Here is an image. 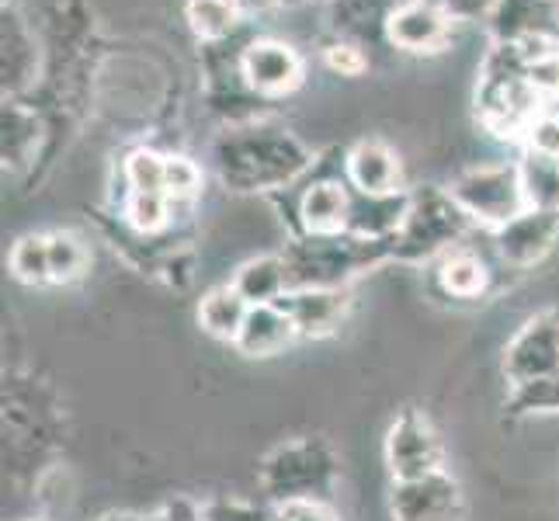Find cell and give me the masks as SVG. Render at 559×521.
I'll return each instance as SVG.
<instances>
[{"mask_svg":"<svg viewBox=\"0 0 559 521\" xmlns=\"http://www.w3.org/2000/svg\"><path fill=\"white\" fill-rule=\"evenodd\" d=\"M518 178H522L528 209H559V161L525 150L518 161Z\"/></svg>","mask_w":559,"mask_h":521,"instance_id":"cell-24","label":"cell"},{"mask_svg":"<svg viewBox=\"0 0 559 521\" xmlns=\"http://www.w3.org/2000/svg\"><path fill=\"white\" fill-rule=\"evenodd\" d=\"M247 313H250V303L237 293L234 282L209 288V293L202 296V303H199V323H202V331L209 338L229 341V344H237Z\"/></svg>","mask_w":559,"mask_h":521,"instance_id":"cell-20","label":"cell"},{"mask_svg":"<svg viewBox=\"0 0 559 521\" xmlns=\"http://www.w3.org/2000/svg\"><path fill=\"white\" fill-rule=\"evenodd\" d=\"M267 521H337V514L326 500H285Z\"/></svg>","mask_w":559,"mask_h":521,"instance_id":"cell-35","label":"cell"},{"mask_svg":"<svg viewBox=\"0 0 559 521\" xmlns=\"http://www.w3.org/2000/svg\"><path fill=\"white\" fill-rule=\"evenodd\" d=\"M237 63H240L243 84L254 91L261 102L285 98V94H293L306 76V63L299 49L275 35L250 38L237 52Z\"/></svg>","mask_w":559,"mask_h":521,"instance_id":"cell-6","label":"cell"},{"mask_svg":"<svg viewBox=\"0 0 559 521\" xmlns=\"http://www.w3.org/2000/svg\"><path fill=\"white\" fill-rule=\"evenodd\" d=\"M344 181L358 196H400L403 191V164L396 150L382 140H358L344 157Z\"/></svg>","mask_w":559,"mask_h":521,"instance_id":"cell-12","label":"cell"},{"mask_svg":"<svg viewBox=\"0 0 559 521\" xmlns=\"http://www.w3.org/2000/svg\"><path fill=\"white\" fill-rule=\"evenodd\" d=\"M452 28L455 22L441 8L420 4V0H400L385 17L382 38L400 52L424 56L445 49L452 43Z\"/></svg>","mask_w":559,"mask_h":521,"instance_id":"cell-10","label":"cell"},{"mask_svg":"<svg viewBox=\"0 0 559 521\" xmlns=\"http://www.w3.org/2000/svg\"><path fill=\"white\" fill-rule=\"evenodd\" d=\"M390 511L396 521H462L466 500L455 476L435 470L417 479H396Z\"/></svg>","mask_w":559,"mask_h":521,"instance_id":"cell-8","label":"cell"},{"mask_svg":"<svg viewBox=\"0 0 559 521\" xmlns=\"http://www.w3.org/2000/svg\"><path fill=\"white\" fill-rule=\"evenodd\" d=\"M449 196L466 212L469 223L490 229H500L528 209L522 178H518V164H479L462 170L449 185Z\"/></svg>","mask_w":559,"mask_h":521,"instance_id":"cell-5","label":"cell"},{"mask_svg":"<svg viewBox=\"0 0 559 521\" xmlns=\"http://www.w3.org/2000/svg\"><path fill=\"white\" fill-rule=\"evenodd\" d=\"M326 4H331V0H326Z\"/></svg>","mask_w":559,"mask_h":521,"instance_id":"cell-41","label":"cell"},{"mask_svg":"<svg viewBox=\"0 0 559 521\" xmlns=\"http://www.w3.org/2000/svg\"><path fill=\"white\" fill-rule=\"evenodd\" d=\"M296 338L299 334H296L293 317H288L278 303H267V306H250V313L240 327L237 347L247 358H272L285 352Z\"/></svg>","mask_w":559,"mask_h":521,"instance_id":"cell-17","label":"cell"},{"mask_svg":"<svg viewBox=\"0 0 559 521\" xmlns=\"http://www.w3.org/2000/svg\"><path fill=\"white\" fill-rule=\"evenodd\" d=\"M11 275L28 285H49V234H28L11 247Z\"/></svg>","mask_w":559,"mask_h":521,"instance_id":"cell-28","label":"cell"},{"mask_svg":"<svg viewBox=\"0 0 559 521\" xmlns=\"http://www.w3.org/2000/svg\"><path fill=\"white\" fill-rule=\"evenodd\" d=\"M323 63L341 76H358L369 67V52L358 43H348V38H334V43L323 46Z\"/></svg>","mask_w":559,"mask_h":521,"instance_id":"cell-32","label":"cell"},{"mask_svg":"<svg viewBox=\"0 0 559 521\" xmlns=\"http://www.w3.org/2000/svg\"><path fill=\"white\" fill-rule=\"evenodd\" d=\"M102 521H157V518H146V514H132V511H119V514H105Z\"/></svg>","mask_w":559,"mask_h":521,"instance_id":"cell-38","label":"cell"},{"mask_svg":"<svg viewBox=\"0 0 559 521\" xmlns=\"http://www.w3.org/2000/svg\"><path fill=\"white\" fill-rule=\"evenodd\" d=\"M559 240V209H525L500 229H493L497 254L511 268H532Z\"/></svg>","mask_w":559,"mask_h":521,"instance_id":"cell-11","label":"cell"},{"mask_svg":"<svg viewBox=\"0 0 559 521\" xmlns=\"http://www.w3.org/2000/svg\"><path fill=\"white\" fill-rule=\"evenodd\" d=\"M525 81L543 102H559V38H525Z\"/></svg>","mask_w":559,"mask_h":521,"instance_id":"cell-25","label":"cell"},{"mask_svg":"<svg viewBox=\"0 0 559 521\" xmlns=\"http://www.w3.org/2000/svg\"><path fill=\"white\" fill-rule=\"evenodd\" d=\"M438 279L445 285V293L455 296V299H476L479 293L487 288L490 282V268L487 261L473 254L466 247H452L449 254H441V264H438Z\"/></svg>","mask_w":559,"mask_h":521,"instance_id":"cell-23","label":"cell"},{"mask_svg":"<svg viewBox=\"0 0 559 521\" xmlns=\"http://www.w3.org/2000/svg\"><path fill=\"white\" fill-rule=\"evenodd\" d=\"M522 146L532 150V153H543V157L559 161V111H549L546 108L543 115H538V119L528 126Z\"/></svg>","mask_w":559,"mask_h":521,"instance_id":"cell-33","label":"cell"},{"mask_svg":"<svg viewBox=\"0 0 559 521\" xmlns=\"http://www.w3.org/2000/svg\"><path fill=\"white\" fill-rule=\"evenodd\" d=\"M278 306L293 317L299 338H323L344 320L348 288H288Z\"/></svg>","mask_w":559,"mask_h":521,"instance_id":"cell-15","label":"cell"},{"mask_svg":"<svg viewBox=\"0 0 559 521\" xmlns=\"http://www.w3.org/2000/svg\"><path fill=\"white\" fill-rule=\"evenodd\" d=\"M212 161H216L223 185L243 196L293 185L313 164L310 150L293 132L261 119L223 129V137L212 143Z\"/></svg>","mask_w":559,"mask_h":521,"instance_id":"cell-1","label":"cell"},{"mask_svg":"<svg viewBox=\"0 0 559 521\" xmlns=\"http://www.w3.org/2000/svg\"><path fill=\"white\" fill-rule=\"evenodd\" d=\"M243 17L247 14H264V11H272V8H282V0H237Z\"/></svg>","mask_w":559,"mask_h":521,"instance_id":"cell-37","label":"cell"},{"mask_svg":"<svg viewBox=\"0 0 559 521\" xmlns=\"http://www.w3.org/2000/svg\"><path fill=\"white\" fill-rule=\"evenodd\" d=\"M38 70V46L28 25L14 11H4V28H0V76H4V94H22Z\"/></svg>","mask_w":559,"mask_h":521,"instance_id":"cell-18","label":"cell"},{"mask_svg":"<svg viewBox=\"0 0 559 521\" xmlns=\"http://www.w3.org/2000/svg\"><path fill=\"white\" fill-rule=\"evenodd\" d=\"M466 226L469 216L455 205L449 188H420L411 196L407 220H403L390 250L403 261H428L459 247Z\"/></svg>","mask_w":559,"mask_h":521,"instance_id":"cell-4","label":"cell"},{"mask_svg":"<svg viewBox=\"0 0 559 521\" xmlns=\"http://www.w3.org/2000/svg\"><path fill=\"white\" fill-rule=\"evenodd\" d=\"M202 188V170L188 157H167V196L170 202H188L195 199Z\"/></svg>","mask_w":559,"mask_h":521,"instance_id":"cell-31","label":"cell"},{"mask_svg":"<svg viewBox=\"0 0 559 521\" xmlns=\"http://www.w3.org/2000/svg\"><path fill=\"white\" fill-rule=\"evenodd\" d=\"M411 209V191H400V196H358L352 199V223L348 234L358 240H372V244H393V237L400 234L403 220H407Z\"/></svg>","mask_w":559,"mask_h":521,"instance_id":"cell-16","label":"cell"},{"mask_svg":"<svg viewBox=\"0 0 559 521\" xmlns=\"http://www.w3.org/2000/svg\"><path fill=\"white\" fill-rule=\"evenodd\" d=\"M234 288L250 303V306H267L278 303L288 293V272L282 254H261L240 264V272L234 275Z\"/></svg>","mask_w":559,"mask_h":521,"instance_id":"cell-21","label":"cell"},{"mask_svg":"<svg viewBox=\"0 0 559 521\" xmlns=\"http://www.w3.org/2000/svg\"><path fill=\"white\" fill-rule=\"evenodd\" d=\"M355 191L348 181L320 178L302 191L299 199V226L302 237H337L348 234Z\"/></svg>","mask_w":559,"mask_h":521,"instance_id":"cell-13","label":"cell"},{"mask_svg":"<svg viewBox=\"0 0 559 521\" xmlns=\"http://www.w3.org/2000/svg\"><path fill=\"white\" fill-rule=\"evenodd\" d=\"M170 202L167 196H153V191H129L126 196V223L140 234H160L170 223Z\"/></svg>","mask_w":559,"mask_h":521,"instance_id":"cell-30","label":"cell"},{"mask_svg":"<svg viewBox=\"0 0 559 521\" xmlns=\"http://www.w3.org/2000/svg\"><path fill=\"white\" fill-rule=\"evenodd\" d=\"M185 22L195 32L199 43L219 46L234 35L243 22V11L237 0H188L185 4Z\"/></svg>","mask_w":559,"mask_h":521,"instance_id":"cell-22","label":"cell"},{"mask_svg":"<svg viewBox=\"0 0 559 521\" xmlns=\"http://www.w3.org/2000/svg\"><path fill=\"white\" fill-rule=\"evenodd\" d=\"M296 4H306V0H282V8H296Z\"/></svg>","mask_w":559,"mask_h":521,"instance_id":"cell-40","label":"cell"},{"mask_svg":"<svg viewBox=\"0 0 559 521\" xmlns=\"http://www.w3.org/2000/svg\"><path fill=\"white\" fill-rule=\"evenodd\" d=\"M504 376L514 390L559 379V310L535 313L522 323L504 352Z\"/></svg>","mask_w":559,"mask_h":521,"instance_id":"cell-7","label":"cell"},{"mask_svg":"<svg viewBox=\"0 0 559 521\" xmlns=\"http://www.w3.org/2000/svg\"><path fill=\"white\" fill-rule=\"evenodd\" d=\"M493 43H525V38H556L559 0H500L490 14Z\"/></svg>","mask_w":559,"mask_h":521,"instance_id":"cell-14","label":"cell"},{"mask_svg":"<svg viewBox=\"0 0 559 521\" xmlns=\"http://www.w3.org/2000/svg\"><path fill=\"white\" fill-rule=\"evenodd\" d=\"M511 403L518 411H538V414H552L559 411V379L546 382H532V386H518Z\"/></svg>","mask_w":559,"mask_h":521,"instance_id":"cell-34","label":"cell"},{"mask_svg":"<svg viewBox=\"0 0 559 521\" xmlns=\"http://www.w3.org/2000/svg\"><path fill=\"white\" fill-rule=\"evenodd\" d=\"M38 140V122L22 102H4V167L25 164Z\"/></svg>","mask_w":559,"mask_h":521,"instance_id":"cell-27","label":"cell"},{"mask_svg":"<svg viewBox=\"0 0 559 521\" xmlns=\"http://www.w3.org/2000/svg\"><path fill=\"white\" fill-rule=\"evenodd\" d=\"M126 185H129V191H153V196H167V157L157 150H146V146L132 150L126 157Z\"/></svg>","mask_w":559,"mask_h":521,"instance_id":"cell-29","label":"cell"},{"mask_svg":"<svg viewBox=\"0 0 559 521\" xmlns=\"http://www.w3.org/2000/svg\"><path fill=\"white\" fill-rule=\"evenodd\" d=\"M385 254H393L390 244L358 240L352 234L302 237L282 250L288 288H348L355 275L369 272Z\"/></svg>","mask_w":559,"mask_h":521,"instance_id":"cell-2","label":"cell"},{"mask_svg":"<svg viewBox=\"0 0 559 521\" xmlns=\"http://www.w3.org/2000/svg\"><path fill=\"white\" fill-rule=\"evenodd\" d=\"M400 4V0H331L326 17H331L334 38H348L369 49V38L382 35L385 17Z\"/></svg>","mask_w":559,"mask_h":521,"instance_id":"cell-19","label":"cell"},{"mask_svg":"<svg viewBox=\"0 0 559 521\" xmlns=\"http://www.w3.org/2000/svg\"><path fill=\"white\" fill-rule=\"evenodd\" d=\"M87 264H91V254L81 237L67 234V229L49 234V285L76 282L87 272Z\"/></svg>","mask_w":559,"mask_h":521,"instance_id":"cell-26","label":"cell"},{"mask_svg":"<svg viewBox=\"0 0 559 521\" xmlns=\"http://www.w3.org/2000/svg\"><path fill=\"white\" fill-rule=\"evenodd\" d=\"M420 4H431V8H445V0H420Z\"/></svg>","mask_w":559,"mask_h":521,"instance_id":"cell-39","label":"cell"},{"mask_svg":"<svg viewBox=\"0 0 559 521\" xmlns=\"http://www.w3.org/2000/svg\"><path fill=\"white\" fill-rule=\"evenodd\" d=\"M337 479V455L320 438H296L278 446L264 459L261 487L264 494L285 505V500H323Z\"/></svg>","mask_w":559,"mask_h":521,"instance_id":"cell-3","label":"cell"},{"mask_svg":"<svg viewBox=\"0 0 559 521\" xmlns=\"http://www.w3.org/2000/svg\"><path fill=\"white\" fill-rule=\"evenodd\" d=\"M500 0H445V11L455 25H469V22H490L493 8Z\"/></svg>","mask_w":559,"mask_h":521,"instance_id":"cell-36","label":"cell"},{"mask_svg":"<svg viewBox=\"0 0 559 521\" xmlns=\"http://www.w3.org/2000/svg\"><path fill=\"white\" fill-rule=\"evenodd\" d=\"M441 441L431 428V421L420 411H403L390 435H385V466H390L393 479H417L428 476L441 466Z\"/></svg>","mask_w":559,"mask_h":521,"instance_id":"cell-9","label":"cell"}]
</instances>
